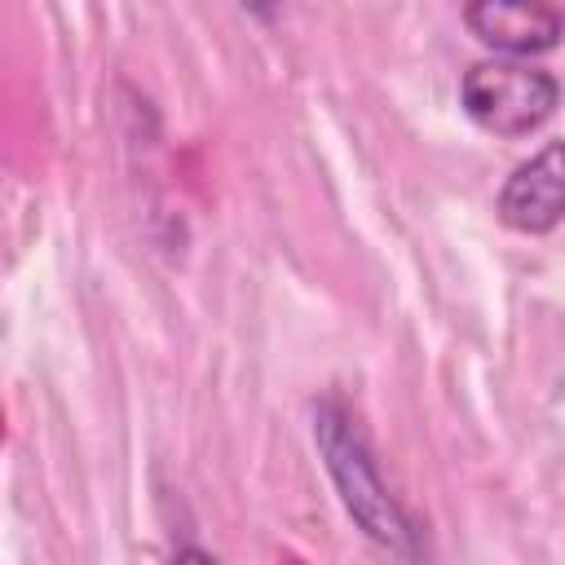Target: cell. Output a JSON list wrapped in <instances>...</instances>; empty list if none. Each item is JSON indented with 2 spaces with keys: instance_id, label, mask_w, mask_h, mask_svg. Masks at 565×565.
Returning <instances> with one entry per match:
<instances>
[{
  "instance_id": "1",
  "label": "cell",
  "mask_w": 565,
  "mask_h": 565,
  "mask_svg": "<svg viewBox=\"0 0 565 565\" xmlns=\"http://www.w3.org/2000/svg\"><path fill=\"white\" fill-rule=\"evenodd\" d=\"M309 433H313V450L340 494V508L349 512V521L384 552L402 556V561H419L428 552L424 543V525L393 499V490L380 477L375 450L362 437L358 419L335 402V397H318L309 406Z\"/></svg>"
},
{
  "instance_id": "2",
  "label": "cell",
  "mask_w": 565,
  "mask_h": 565,
  "mask_svg": "<svg viewBox=\"0 0 565 565\" xmlns=\"http://www.w3.org/2000/svg\"><path fill=\"white\" fill-rule=\"evenodd\" d=\"M459 106L481 132L516 141L556 115L561 79L543 66H530V57H486L463 71Z\"/></svg>"
},
{
  "instance_id": "3",
  "label": "cell",
  "mask_w": 565,
  "mask_h": 565,
  "mask_svg": "<svg viewBox=\"0 0 565 565\" xmlns=\"http://www.w3.org/2000/svg\"><path fill=\"white\" fill-rule=\"evenodd\" d=\"M463 22L499 57H539L565 40V13L552 0H468Z\"/></svg>"
},
{
  "instance_id": "4",
  "label": "cell",
  "mask_w": 565,
  "mask_h": 565,
  "mask_svg": "<svg viewBox=\"0 0 565 565\" xmlns=\"http://www.w3.org/2000/svg\"><path fill=\"white\" fill-rule=\"evenodd\" d=\"M494 212L516 234H552L565 221V141H547L539 154L516 163Z\"/></svg>"
},
{
  "instance_id": "5",
  "label": "cell",
  "mask_w": 565,
  "mask_h": 565,
  "mask_svg": "<svg viewBox=\"0 0 565 565\" xmlns=\"http://www.w3.org/2000/svg\"><path fill=\"white\" fill-rule=\"evenodd\" d=\"M243 4V13H252L256 22H274V13H278V0H238Z\"/></svg>"
}]
</instances>
